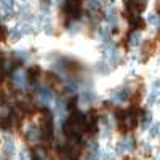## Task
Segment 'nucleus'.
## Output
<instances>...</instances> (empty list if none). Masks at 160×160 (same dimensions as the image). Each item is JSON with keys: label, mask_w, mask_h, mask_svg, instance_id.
<instances>
[{"label": "nucleus", "mask_w": 160, "mask_h": 160, "mask_svg": "<svg viewBox=\"0 0 160 160\" xmlns=\"http://www.w3.org/2000/svg\"><path fill=\"white\" fill-rule=\"evenodd\" d=\"M64 133L66 136H69L71 139H75L78 141V138L82 136L83 130H87V123H85V115L82 112H74L69 118L68 122L64 123Z\"/></svg>", "instance_id": "obj_1"}, {"label": "nucleus", "mask_w": 160, "mask_h": 160, "mask_svg": "<svg viewBox=\"0 0 160 160\" xmlns=\"http://www.w3.org/2000/svg\"><path fill=\"white\" fill-rule=\"evenodd\" d=\"M82 10H83L82 0H66L64 2V13L69 15L71 18H80Z\"/></svg>", "instance_id": "obj_2"}, {"label": "nucleus", "mask_w": 160, "mask_h": 160, "mask_svg": "<svg viewBox=\"0 0 160 160\" xmlns=\"http://www.w3.org/2000/svg\"><path fill=\"white\" fill-rule=\"evenodd\" d=\"M42 138L43 139H51L53 138V117H51V114L48 112H45L43 114V117H42Z\"/></svg>", "instance_id": "obj_3"}, {"label": "nucleus", "mask_w": 160, "mask_h": 160, "mask_svg": "<svg viewBox=\"0 0 160 160\" xmlns=\"http://www.w3.org/2000/svg\"><path fill=\"white\" fill-rule=\"evenodd\" d=\"M125 2V8H127V16L130 15H139L144 10V3L138 2V0H123Z\"/></svg>", "instance_id": "obj_4"}, {"label": "nucleus", "mask_w": 160, "mask_h": 160, "mask_svg": "<svg viewBox=\"0 0 160 160\" xmlns=\"http://www.w3.org/2000/svg\"><path fill=\"white\" fill-rule=\"evenodd\" d=\"M38 98L40 101H42L43 104H51L53 99H55V96H53V91L50 87H38Z\"/></svg>", "instance_id": "obj_5"}, {"label": "nucleus", "mask_w": 160, "mask_h": 160, "mask_svg": "<svg viewBox=\"0 0 160 160\" xmlns=\"http://www.w3.org/2000/svg\"><path fill=\"white\" fill-rule=\"evenodd\" d=\"M130 98V90L128 88H123L120 91H115L114 96H112V101H117V102H123Z\"/></svg>", "instance_id": "obj_6"}, {"label": "nucleus", "mask_w": 160, "mask_h": 160, "mask_svg": "<svg viewBox=\"0 0 160 160\" xmlns=\"http://www.w3.org/2000/svg\"><path fill=\"white\" fill-rule=\"evenodd\" d=\"M13 83H15L16 87H19V88L26 87V83H28V75L22 74V72H16L15 75H13Z\"/></svg>", "instance_id": "obj_7"}, {"label": "nucleus", "mask_w": 160, "mask_h": 160, "mask_svg": "<svg viewBox=\"0 0 160 160\" xmlns=\"http://www.w3.org/2000/svg\"><path fill=\"white\" fill-rule=\"evenodd\" d=\"M40 138H42V131H40V128L31 127V128L28 130V139H29L31 142H35V141H38Z\"/></svg>", "instance_id": "obj_8"}, {"label": "nucleus", "mask_w": 160, "mask_h": 160, "mask_svg": "<svg viewBox=\"0 0 160 160\" xmlns=\"http://www.w3.org/2000/svg\"><path fill=\"white\" fill-rule=\"evenodd\" d=\"M5 154L8 158H13L15 155V142L11 138H5Z\"/></svg>", "instance_id": "obj_9"}, {"label": "nucleus", "mask_w": 160, "mask_h": 160, "mask_svg": "<svg viewBox=\"0 0 160 160\" xmlns=\"http://www.w3.org/2000/svg\"><path fill=\"white\" fill-rule=\"evenodd\" d=\"M135 148H136L135 139H133V138H127V139L122 142V148H120V151H123V152H131Z\"/></svg>", "instance_id": "obj_10"}, {"label": "nucleus", "mask_w": 160, "mask_h": 160, "mask_svg": "<svg viewBox=\"0 0 160 160\" xmlns=\"http://www.w3.org/2000/svg\"><path fill=\"white\" fill-rule=\"evenodd\" d=\"M38 74H40V68L38 66H35V68H31L29 71H28V82H31V83H34L35 80H37V77H38Z\"/></svg>", "instance_id": "obj_11"}, {"label": "nucleus", "mask_w": 160, "mask_h": 160, "mask_svg": "<svg viewBox=\"0 0 160 160\" xmlns=\"http://www.w3.org/2000/svg\"><path fill=\"white\" fill-rule=\"evenodd\" d=\"M11 125H13V117L3 115L2 118H0V128H2V130H8Z\"/></svg>", "instance_id": "obj_12"}, {"label": "nucleus", "mask_w": 160, "mask_h": 160, "mask_svg": "<svg viewBox=\"0 0 160 160\" xmlns=\"http://www.w3.org/2000/svg\"><path fill=\"white\" fill-rule=\"evenodd\" d=\"M8 69H10V66H8V62L7 61H0V82L7 77V74H8Z\"/></svg>", "instance_id": "obj_13"}, {"label": "nucleus", "mask_w": 160, "mask_h": 160, "mask_svg": "<svg viewBox=\"0 0 160 160\" xmlns=\"http://www.w3.org/2000/svg\"><path fill=\"white\" fill-rule=\"evenodd\" d=\"M106 19L109 21V24L117 26V15H115V10H114V8H109V10H108V15H106Z\"/></svg>", "instance_id": "obj_14"}, {"label": "nucleus", "mask_w": 160, "mask_h": 160, "mask_svg": "<svg viewBox=\"0 0 160 160\" xmlns=\"http://www.w3.org/2000/svg\"><path fill=\"white\" fill-rule=\"evenodd\" d=\"M141 43V34L139 32H133L130 35V45L131 47H138Z\"/></svg>", "instance_id": "obj_15"}, {"label": "nucleus", "mask_w": 160, "mask_h": 160, "mask_svg": "<svg viewBox=\"0 0 160 160\" xmlns=\"http://www.w3.org/2000/svg\"><path fill=\"white\" fill-rule=\"evenodd\" d=\"M108 59H109L111 64H117V61H118V55H117V51H115V50H109V51H108Z\"/></svg>", "instance_id": "obj_16"}, {"label": "nucleus", "mask_w": 160, "mask_h": 160, "mask_svg": "<svg viewBox=\"0 0 160 160\" xmlns=\"http://www.w3.org/2000/svg\"><path fill=\"white\" fill-rule=\"evenodd\" d=\"M88 8L91 11H98L101 8V2L99 0H88Z\"/></svg>", "instance_id": "obj_17"}, {"label": "nucleus", "mask_w": 160, "mask_h": 160, "mask_svg": "<svg viewBox=\"0 0 160 160\" xmlns=\"http://www.w3.org/2000/svg\"><path fill=\"white\" fill-rule=\"evenodd\" d=\"M8 35H10L8 29L5 28V26H0V42H7Z\"/></svg>", "instance_id": "obj_18"}, {"label": "nucleus", "mask_w": 160, "mask_h": 160, "mask_svg": "<svg viewBox=\"0 0 160 160\" xmlns=\"http://www.w3.org/2000/svg\"><path fill=\"white\" fill-rule=\"evenodd\" d=\"M149 22L152 26H160V19H158V13H152L149 15Z\"/></svg>", "instance_id": "obj_19"}, {"label": "nucleus", "mask_w": 160, "mask_h": 160, "mask_svg": "<svg viewBox=\"0 0 160 160\" xmlns=\"http://www.w3.org/2000/svg\"><path fill=\"white\" fill-rule=\"evenodd\" d=\"M158 135H160V123H155L151 128V138H157Z\"/></svg>", "instance_id": "obj_20"}, {"label": "nucleus", "mask_w": 160, "mask_h": 160, "mask_svg": "<svg viewBox=\"0 0 160 160\" xmlns=\"http://www.w3.org/2000/svg\"><path fill=\"white\" fill-rule=\"evenodd\" d=\"M151 120H152V114L151 112H146L144 114V120H142V128H148Z\"/></svg>", "instance_id": "obj_21"}, {"label": "nucleus", "mask_w": 160, "mask_h": 160, "mask_svg": "<svg viewBox=\"0 0 160 160\" xmlns=\"http://www.w3.org/2000/svg\"><path fill=\"white\" fill-rule=\"evenodd\" d=\"M87 160H101V155H99V152H96V149H95L90 155H87Z\"/></svg>", "instance_id": "obj_22"}, {"label": "nucleus", "mask_w": 160, "mask_h": 160, "mask_svg": "<svg viewBox=\"0 0 160 160\" xmlns=\"http://www.w3.org/2000/svg\"><path fill=\"white\" fill-rule=\"evenodd\" d=\"M66 90H68L69 93H75V91L78 90V85L74 83V82H69V83H68V88H66Z\"/></svg>", "instance_id": "obj_23"}, {"label": "nucleus", "mask_w": 160, "mask_h": 160, "mask_svg": "<svg viewBox=\"0 0 160 160\" xmlns=\"http://www.w3.org/2000/svg\"><path fill=\"white\" fill-rule=\"evenodd\" d=\"M99 35H101V38H102V42H109V40H111L109 32H106L104 29H99Z\"/></svg>", "instance_id": "obj_24"}, {"label": "nucleus", "mask_w": 160, "mask_h": 160, "mask_svg": "<svg viewBox=\"0 0 160 160\" xmlns=\"http://www.w3.org/2000/svg\"><path fill=\"white\" fill-rule=\"evenodd\" d=\"M83 99L85 101H91V99H95V95H93L91 91H87L85 95H83Z\"/></svg>", "instance_id": "obj_25"}, {"label": "nucleus", "mask_w": 160, "mask_h": 160, "mask_svg": "<svg viewBox=\"0 0 160 160\" xmlns=\"http://www.w3.org/2000/svg\"><path fill=\"white\" fill-rule=\"evenodd\" d=\"M158 98H160V90H154L152 91V96H151V101H154V99L157 101Z\"/></svg>", "instance_id": "obj_26"}, {"label": "nucleus", "mask_w": 160, "mask_h": 160, "mask_svg": "<svg viewBox=\"0 0 160 160\" xmlns=\"http://www.w3.org/2000/svg\"><path fill=\"white\" fill-rule=\"evenodd\" d=\"M104 66H106L104 62H101V64H98V69H99V71H101L102 74H108V72H109V68H104Z\"/></svg>", "instance_id": "obj_27"}, {"label": "nucleus", "mask_w": 160, "mask_h": 160, "mask_svg": "<svg viewBox=\"0 0 160 160\" xmlns=\"http://www.w3.org/2000/svg\"><path fill=\"white\" fill-rule=\"evenodd\" d=\"M19 160H29V155H28V152H26V151H22V152H21V155H19Z\"/></svg>", "instance_id": "obj_28"}, {"label": "nucleus", "mask_w": 160, "mask_h": 160, "mask_svg": "<svg viewBox=\"0 0 160 160\" xmlns=\"http://www.w3.org/2000/svg\"><path fill=\"white\" fill-rule=\"evenodd\" d=\"M16 55H18L19 58H22V59L28 58V55H26V51H16Z\"/></svg>", "instance_id": "obj_29"}, {"label": "nucleus", "mask_w": 160, "mask_h": 160, "mask_svg": "<svg viewBox=\"0 0 160 160\" xmlns=\"http://www.w3.org/2000/svg\"><path fill=\"white\" fill-rule=\"evenodd\" d=\"M104 160H114V155L111 152H108V154H106V157H104Z\"/></svg>", "instance_id": "obj_30"}, {"label": "nucleus", "mask_w": 160, "mask_h": 160, "mask_svg": "<svg viewBox=\"0 0 160 160\" xmlns=\"http://www.w3.org/2000/svg\"><path fill=\"white\" fill-rule=\"evenodd\" d=\"M157 13H158V15H160V2L157 3Z\"/></svg>", "instance_id": "obj_31"}, {"label": "nucleus", "mask_w": 160, "mask_h": 160, "mask_svg": "<svg viewBox=\"0 0 160 160\" xmlns=\"http://www.w3.org/2000/svg\"><path fill=\"white\" fill-rule=\"evenodd\" d=\"M64 2H66V0H58V3H59V5H64Z\"/></svg>", "instance_id": "obj_32"}, {"label": "nucleus", "mask_w": 160, "mask_h": 160, "mask_svg": "<svg viewBox=\"0 0 160 160\" xmlns=\"http://www.w3.org/2000/svg\"><path fill=\"white\" fill-rule=\"evenodd\" d=\"M138 2H141V3H144V5H146V2H148V0H138Z\"/></svg>", "instance_id": "obj_33"}, {"label": "nucleus", "mask_w": 160, "mask_h": 160, "mask_svg": "<svg viewBox=\"0 0 160 160\" xmlns=\"http://www.w3.org/2000/svg\"><path fill=\"white\" fill-rule=\"evenodd\" d=\"M0 160H2V155H0Z\"/></svg>", "instance_id": "obj_34"}]
</instances>
